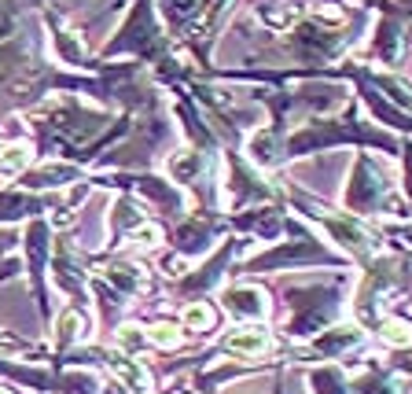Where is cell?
<instances>
[{"label": "cell", "instance_id": "obj_1", "mask_svg": "<svg viewBox=\"0 0 412 394\" xmlns=\"http://www.w3.org/2000/svg\"><path fill=\"white\" fill-rule=\"evenodd\" d=\"M266 347H269L266 332H232L228 335V350H236V354H261Z\"/></svg>", "mask_w": 412, "mask_h": 394}, {"label": "cell", "instance_id": "obj_2", "mask_svg": "<svg viewBox=\"0 0 412 394\" xmlns=\"http://www.w3.org/2000/svg\"><path fill=\"white\" fill-rule=\"evenodd\" d=\"M147 339L158 343V347H177L180 332H177V324H155L151 332H147Z\"/></svg>", "mask_w": 412, "mask_h": 394}, {"label": "cell", "instance_id": "obj_3", "mask_svg": "<svg viewBox=\"0 0 412 394\" xmlns=\"http://www.w3.org/2000/svg\"><path fill=\"white\" fill-rule=\"evenodd\" d=\"M185 324L195 328V332H203V328H210V309H206V306H192V309H185Z\"/></svg>", "mask_w": 412, "mask_h": 394}]
</instances>
